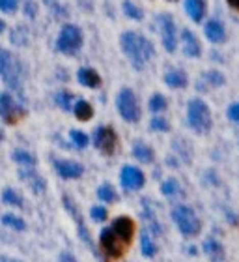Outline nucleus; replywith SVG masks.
<instances>
[{
	"mask_svg": "<svg viewBox=\"0 0 239 262\" xmlns=\"http://www.w3.org/2000/svg\"><path fill=\"white\" fill-rule=\"evenodd\" d=\"M172 219L178 225L179 232L187 236V238H195L200 232V219H198V215L190 206H185V204L176 206L172 210Z\"/></svg>",
	"mask_w": 239,
	"mask_h": 262,
	"instance_id": "nucleus-3",
	"label": "nucleus"
},
{
	"mask_svg": "<svg viewBox=\"0 0 239 262\" xmlns=\"http://www.w3.org/2000/svg\"><path fill=\"white\" fill-rule=\"evenodd\" d=\"M27 11H28V15L34 17V4H32V2H28V4H27Z\"/></svg>",
	"mask_w": 239,
	"mask_h": 262,
	"instance_id": "nucleus-39",
	"label": "nucleus"
},
{
	"mask_svg": "<svg viewBox=\"0 0 239 262\" xmlns=\"http://www.w3.org/2000/svg\"><path fill=\"white\" fill-rule=\"evenodd\" d=\"M116 107H118L119 116L127 122H138L140 120V105L136 99L135 92L131 88H122L116 98Z\"/></svg>",
	"mask_w": 239,
	"mask_h": 262,
	"instance_id": "nucleus-6",
	"label": "nucleus"
},
{
	"mask_svg": "<svg viewBox=\"0 0 239 262\" xmlns=\"http://www.w3.org/2000/svg\"><path fill=\"white\" fill-rule=\"evenodd\" d=\"M4 30H6V23L2 21V19H0V34L4 32Z\"/></svg>",
	"mask_w": 239,
	"mask_h": 262,
	"instance_id": "nucleus-42",
	"label": "nucleus"
},
{
	"mask_svg": "<svg viewBox=\"0 0 239 262\" xmlns=\"http://www.w3.org/2000/svg\"><path fill=\"white\" fill-rule=\"evenodd\" d=\"M19 174H21L22 180L28 182V186L32 187L34 193H45L47 186H45V180L38 174V172H34L32 169H27V167H22V170L19 172Z\"/></svg>",
	"mask_w": 239,
	"mask_h": 262,
	"instance_id": "nucleus-17",
	"label": "nucleus"
},
{
	"mask_svg": "<svg viewBox=\"0 0 239 262\" xmlns=\"http://www.w3.org/2000/svg\"><path fill=\"white\" fill-rule=\"evenodd\" d=\"M164 82L172 88H183V86H187V75H185V71H181V70H170V71H166V75H164Z\"/></svg>",
	"mask_w": 239,
	"mask_h": 262,
	"instance_id": "nucleus-20",
	"label": "nucleus"
},
{
	"mask_svg": "<svg viewBox=\"0 0 239 262\" xmlns=\"http://www.w3.org/2000/svg\"><path fill=\"white\" fill-rule=\"evenodd\" d=\"M150 126H152V129H155V131H169L170 129L169 120H166V118H161V116H155Z\"/></svg>",
	"mask_w": 239,
	"mask_h": 262,
	"instance_id": "nucleus-35",
	"label": "nucleus"
},
{
	"mask_svg": "<svg viewBox=\"0 0 239 262\" xmlns=\"http://www.w3.org/2000/svg\"><path fill=\"white\" fill-rule=\"evenodd\" d=\"M93 144L98 150L105 154V156H112L118 146V139H116L114 129H110L107 126H99L93 131Z\"/></svg>",
	"mask_w": 239,
	"mask_h": 262,
	"instance_id": "nucleus-7",
	"label": "nucleus"
},
{
	"mask_svg": "<svg viewBox=\"0 0 239 262\" xmlns=\"http://www.w3.org/2000/svg\"><path fill=\"white\" fill-rule=\"evenodd\" d=\"M170 2H174V0H170Z\"/></svg>",
	"mask_w": 239,
	"mask_h": 262,
	"instance_id": "nucleus-44",
	"label": "nucleus"
},
{
	"mask_svg": "<svg viewBox=\"0 0 239 262\" xmlns=\"http://www.w3.org/2000/svg\"><path fill=\"white\" fill-rule=\"evenodd\" d=\"M119 182H122V186L127 191H136V189H140L144 186L146 178H144L140 169H136L133 165H125L124 169H122V174H119Z\"/></svg>",
	"mask_w": 239,
	"mask_h": 262,
	"instance_id": "nucleus-11",
	"label": "nucleus"
},
{
	"mask_svg": "<svg viewBox=\"0 0 239 262\" xmlns=\"http://www.w3.org/2000/svg\"><path fill=\"white\" fill-rule=\"evenodd\" d=\"M159 25H161V38H163V47L169 53H174L178 47V32H176V23L169 13L159 15Z\"/></svg>",
	"mask_w": 239,
	"mask_h": 262,
	"instance_id": "nucleus-8",
	"label": "nucleus"
},
{
	"mask_svg": "<svg viewBox=\"0 0 239 262\" xmlns=\"http://www.w3.org/2000/svg\"><path fill=\"white\" fill-rule=\"evenodd\" d=\"M181 39H183V51H185V55H187V56H193V58L200 56V53H202L200 41H198V38L195 36V32H193V30H189V28L181 30Z\"/></svg>",
	"mask_w": 239,
	"mask_h": 262,
	"instance_id": "nucleus-14",
	"label": "nucleus"
},
{
	"mask_svg": "<svg viewBox=\"0 0 239 262\" xmlns=\"http://www.w3.org/2000/svg\"><path fill=\"white\" fill-rule=\"evenodd\" d=\"M2 139H4V133H2V129H0V141H2Z\"/></svg>",
	"mask_w": 239,
	"mask_h": 262,
	"instance_id": "nucleus-43",
	"label": "nucleus"
},
{
	"mask_svg": "<svg viewBox=\"0 0 239 262\" xmlns=\"http://www.w3.org/2000/svg\"><path fill=\"white\" fill-rule=\"evenodd\" d=\"M185 11L195 23H202L206 17V0H185Z\"/></svg>",
	"mask_w": 239,
	"mask_h": 262,
	"instance_id": "nucleus-16",
	"label": "nucleus"
},
{
	"mask_svg": "<svg viewBox=\"0 0 239 262\" xmlns=\"http://www.w3.org/2000/svg\"><path fill=\"white\" fill-rule=\"evenodd\" d=\"M22 115V109L19 107L13 96L8 92L0 94V118L8 124H15L19 120V116Z\"/></svg>",
	"mask_w": 239,
	"mask_h": 262,
	"instance_id": "nucleus-10",
	"label": "nucleus"
},
{
	"mask_svg": "<svg viewBox=\"0 0 239 262\" xmlns=\"http://www.w3.org/2000/svg\"><path fill=\"white\" fill-rule=\"evenodd\" d=\"M124 11H125V15L131 17V19H135V21H140L142 17H144V11L136 4H133L131 0H125L124 2Z\"/></svg>",
	"mask_w": 239,
	"mask_h": 262,
	"instance_id": "nucleus-29",
	"label": "nucleus"
},
{
	"mask_svg": "<svg viewBox=\"0 0 239 262\" xmlns=\"http://www.w3.org/2000/svg\"><path fill=\"white\" fill-rule=\"evenodd\" d=\"M0 262H21V260H17V258H8V257H0Z\"/></svg>",
	"mask_w": 239,
	"mask_h": 262,
	"instance_id": "nucleus-41",
	"label": "nucleus"
},
{
	"mask_svg": "<svg viewBox=\"0 0 239 262\" xmlns=\"http://www.w3.org/2000/svg\"><path fill=\"white\" fill-rule=\"evenodd\" d=\"M71 137V141H73V144H75L77 148H86L88 146V142H90V139H88L86 133H82V131H77L73 129L69 133Z\"/></svg>",
	"mask_w": 239,
	"mask_h": 262,
	"instance_id": "nucleus-31",
	"label": "nucleus"
},
{
	"mask_svg": "<svg viewBox=\"0 0 239 262\" xmlns=\"http://www.w3.org/2000/svg\"><path fill=\"white\" fill-rule=\"evenodd\" d=\"M228 4L232 6V8H235V10L239 11V0H228Z\"/></svg>",
	"mask_w": 239,
	"mask_h": 262,
	"instance_id": "nucleus-40",
	"label": "nucleus"
},
{
	"mask_svg": "<svg viewBox=\"0 0 239 262\" xmlns=\"http://www.w3.org/2000/svg\"><path fill=\"white\" fill-rule=\"evenodd\" d=\"M77 79L81 84L88 88H98L101 84V77L98 75V71H93L92 68H81L77 73Z\"/></svg>",
	"mask_w": 239,
	"mask_h": 262,
	"instance_id": "nucleus-19",
	"label": "nucleus"
},
{
	"mask_svg": "<svg viewBox=\"0 0 239 262\" xmlns=\"http://www.w3.org/2000/svg\"><path fill=\"white\" fill-rule=\"evenodd\" d=\"M202 249H204L206 257L209 258L211 262H224V257H226V255H224L223 246H221L217 240H213V238H207V240L204 242Z\"/></svg>",
	"mask_w": 239,
	"mask_h": 262,
	"instance_id": "nucleus-18",
	"label": "nucleus"
},
{
	"mask_svg": "<svg viewBox=\"0 0 239 262\" xmlns=\"http://www.w3.org/2000/svg\"><path fill=\"white\" fill-rule=\"evenodd\" d=\"M55 101L62 111L73 109V96H71L69 92H58L55 96Z\"/></svg>",
	"mask_w": 239,
	"mask_h": 262,
	"instance_id": "nucleus-27",
	"label": "nucleus"
},
{
	"mask_svg": "<svg viewBox=\"0 0 239 262\" xmlns=\"http://www.w3.org/2000/svg\"><path fill=\"white\" fill-rule=\"evenodd\" d=\"M133 156H135L140 163H152L153 161V150L148 146L146 142H135V146H133Z\"/></svg>",
	"mask_w": 239,
	"mask_h": 262,
	"instance_id": "nucleus-21",
	"label": "nucleus"
},
{
	"mask_svg": "<svg viewBox=\"0 0 239 262\" xmlns=\"http://www.w3.org/2000/svg\"><path fill=\"white\" fill-rule=\"evenodd\" d=\"M166 98H164L163 94H153L152 98H150V103H148V107H150V111L152 113H163V111H166Z\"/></svg>",
	"mask_w": 239,
	"mask_h": 262,
	"instance_id": "nucleus-25",
	"label": "nucleus"
},
{
	"mask_svg": "<svg viewBox=\"0 0 239 262\" xmlns=\"http://www.w3.org/2000/svg\"><path fill=\"white\" fill-rule=\"evenodd\" d=\"M90 213H92V217L95 219V221H105V219H107V215H109L107 208H103V206H93Z\"/></svg>",
	"mask_w": 239,
	"mask_h": 262,
	"instance_id": "nucleus-36",
	"label": "nucleus"
},
{
	"mask_svg": "<svg viewBox=\"0 0 239 262\" xmlns=\"http://www.w3.org/2000/svg\"><path fill=\"white\" fill-rule=\"evenodd\" d=\"M140 251L144 257H153L155 251H157V246L153 244V240L150 238L148 232H142V236H140Z\"/></svg>",
	"mask_w": 239,
	"mask_h": 262,
	"instance_id": "nucleus-24",
	"label": "nucleus"
},
{
	"mask_svg": "<svg viewBox=\"0 0 239 262\" xmlns=\"http://www.w3.org/2000/svg\"><path fill=\"white\" fill-rule=\"evenodd\" d=\"M73 113H75L77 118H79V120H82V122L90 120V118L93 116L92 105L88 103V101H84V99H79V101L73 105Z\"/></svg>",
	"mask_w": 239,
	"mask_h": 262,
	"instance_id": "nucleus-22",
	"label": "nucleus"
},
{
	"mask_svg": "<svg viewBox=\"0 0 239 262\" xmlns=\"http://www.w3.org/2000/svg\"><path fill=\"white\" fill-rule=\"evenodd\" d=\"M99 246L112 258H119L124 255V242L112 232V229L101 230V234H99Z\"/></svg>",
	"mask_w": 239,
	"mask_h": 262,
	"instance_id": "nucleus-9",
	"label": "nucleus"
},
{
	"mask_svg": "<svg viewBox=\"0 0 239 262\" xmlns=\"http://www.w3.org/2000/svg\"><path fill=\"white\" fill-rule=\"evenodd\" d=\"M19 8V0H0V11L4 13H15Z\"/></svg>",
	"mask_w": 239,
	"mask_h": 262,
	"instance_id": "nucleus-33",
	"label": "nucleus"
},
{
	"mask_svg": "<svg viewBox=\"0 0 239 262\" xmlns=\"http://www.w3.org/2000/svg\"><path fill=\"white\" fill-rule=\"evenodd\" d=\"M163 193L166 196H176L179 193V186L176 180H166L163 184Z\"/></svg>",
	"mask_w": 239,
	"mask_h": 262,
	"instance_id": "nucleus-32",
	"label": "nucleus"
},
{
	"mask_svg": "<svg viewBox=\"0 0 239 262\" xmlns=\"http://www.w3.org/2000/svg\"><path fill=\"white\" fill-rule=\"evenodd\" d=\"M55 169L62 178H67V180L82 176V170H84L81 163L71 161V159H58V161H55Z\"/></svg>",
	"mask_w": 239,
	"mask_h": 262,
	"instance_id": "nucleus-12",
	"label": "nucleus"
},
{
	"mask_svg": "<svg viewBox=\"0 0 239 262\" xmlns=\"http://www.w3.org/2000/svg\"><path fill=\"white\" fill-rule=\"evenodd\" d=\"M58 262H77V258L71 255V253H62L60 255V260Z\"/></svg>",
	"mask_w": 239,
	"mask_h": 262,
	"instance_id": "nucleus-38",
	"label": "nucleus"
},
{
	"mask_svg": "<svg viewBox=\"0 0 239 262\" xmlns=\"http://www.w3.org/2000/svg\"><path fill=\"white\" fill-rule=\"evenodd\" d=\"M119 45L124 53L127 55V58L131 60V64L135 66L136 70H142L144 66L150 62V58L153 56V43L148 38H144L138 32H124L119 38Z\"/></svg>",
	"mask_w": 239,
	"mask_h": 262,
	"instance_id": "nucleus-1",
	"label": "nucleus"
},
{
	"mask_svg": "<svg viewBox=\"0 0 239 262\" xmlns=\"http://www.w3.org/2000/svg\"><path fill=\"white\" fill-rule=\"evenodd\" d=\"M206 81H209L213 86H223L224 84V77L223 73H219V71H207L206 73Z\"/></svg>",
	"mask_w": 239,
	"mask_h": 262,
	"instance_id": "nucleus-34",
	"label": "nucleus"
},
{
	"mask_svg": "<svg viewBox=\"0 0 239 262\" xmlns=\"http://www.w3.org/2000/svg\"><path fill=\"white\" fill-rule=\"evenodd\" d=\"M187 120H189V126L196 131V133H207L211 129V113H209V107H207L202 99H193L189 103V109H187Z\"/></svg>",
	"mask_w": 239,
	"mask_h": 262,
	"instance_id": "nucleus-4",
	"label": "nucleus"
},
{
	"mask_svg": "<svg viewBox=\"0 0 239 262\" xmlns=\"http://www.w3.org/2000/svg\"><path fill=\"white\" fill-rule=\"evenodd\" d=\"M110 229L124 244H129L131 238H133V232H135V223L129 217H118L114 219V223H112Z\"/></svg>",
	"mask_w": 239,
	"mask_h": 262,
	"instance_id": "nucleus-13",
	"label": "nucleus"
},
{
	"mask_svg": "<svg viewBox=\"0 0 239 262\" xmlns=\"http://www.w3.org/2000/svg\"><path fill=\"white\" fill-rule=\"evenodd\" d=\"M0 77L11 90L21 92V64L6 49H0Z\"/></svg>",
	"mask_w": 239,
	"mask_h": 262,
	"instance_id": "nucleus-2",
	"label": "nucleus"
},
{
	"mask_svg": "<svg viewBox=\"0 0 239 262\" xmlns=\"http://www.w3.org/2000/svg\"><path fill=\"white\" fill-rule=\"evenodd\" d=\"M82 47V34L81 28L75 25H64L60 30V36L56 39V49L64 55H77Z\"/></svg>",
	"mask_w": 239,
	"mask_h": 262,
	"instance_id": "nucleus-5",
	"label": "nucleus"
},
{
	"mask_svg": "<svg viewBox=\"0 0 239 262\" xmlns=\"http://www.w3.org/2000/svg\"><path fill=\"white\" fill-rule=\"evenodd\" d=\"M228 118L235 124H239V103H234L228 109Z\"/></svg>",
	"mask_w": 239,
	"mask_h": 262,
	"instance_id": "nucleus-37",
	"label": "nucleus"
},
{
	"mask_svg": "<svg viewBox=\"0 0 239 262\" xmlns=\"http://www.w3.org/2000/svg\"><path fill=\"white\" fill-rule=\"evenodd\" d=\"M204 32H206V38L209 39V41H213V43H223L224 39H226V30H224L223 23L217 21V19L207 21Z\"/></svg>",
	"mask_w": 239,
	"mask_h": 262,
	"instance_id": "nucleus-15",
	"label": "nucleus"
},
{
	"mask_svg": "<svg viewBox=\"0 0 239 262\" xmlns=\"http://www.w3.org/2000/svg\"><path fill=\"white\" fill-rule=\"evenodd\" d=\"M98 196L105 202H116V201H118V193H116L114 187L109 186V184H103V186L99 187Z\"/></svg>",
	"mask_w": 239,
	"mask_h": 262,
	"instance_id": "nucleus-26",
	"label": "nucleus"
},
{
	"mask_svg": "<svg viewBox=\"0 0 239 262\" xmlns=\"http://www.w3.org/2000/svg\"><path fill=\"white\" fill-rule=\"evenodd\" d=\"M2 201L6 202V204H11V206H22V199L19 196V193L15 191V189H11V187H8V189H4L2 191Z\"/></svg>",
	"mask_w": 239,
	"mask_h": 262,
	"instance_id": "nucleus-28",
	"label": "nucleus"
},
{
	"mask_svg": "<svg viewBox=\"0 0 239 262\" xmlns=\"http://www.w3.org/2000/svg\"><path fill=\"white\" fill-rule=\"evenodd\" d=\"M2 223L8 225V227H11L13 230H25L27 229V223H25L22 219L17 217V215H11V213L2 215Z\"/></svg>",
	"mask_w": 239,
	"mask_h": 262,
	"instance_id": "nucleus-30",
	"label": "nucleus"
},
{
	"mask_svg": "<svg viewBox=\"0 0 239 262\" xmlns=\"http://www.w3.org/2000/svg\"><path fill=\"white\" fill-rule=\"evenodd\" d=\"M13 161H17V163L27 167V169H34V165H36V158L32 154L27 152V150H21V148L13 152Z\"/></svg>",
	"mask_w": 239,
	"mask_h": 262,
	"instance_id": "nucleus-23",
	"label": "nucleus"
}]
</instances>
